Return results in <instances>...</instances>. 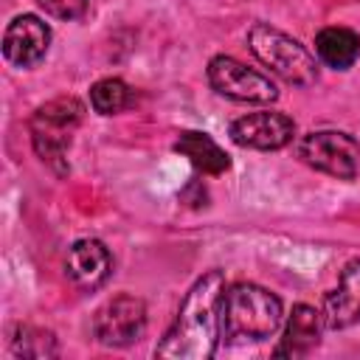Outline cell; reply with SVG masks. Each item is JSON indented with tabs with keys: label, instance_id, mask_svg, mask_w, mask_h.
Here are the masks:
<instances>
[{
	"label": "cell",
	"instance_id": "cell-1",
	"mask_svg": "<svg viewBox=\"0 0 360 360\" xmlns=\"http://www.w3.org/2000/svg\"><path fill=\"white\" fill-rule=\"evenodd\" d=\"M225 292L222 270L202 273L186 292L174 323L155 349L160 360H205L217 352L219 338V301Z\"/></svg>",
	"mask_w": 360,
	"mask_h": 360
},
{
	"label": "cell",
	"instance_id": "cell-2",
	"mask_svg": "<svg viewBox=\"0 0 360 360\" xmlns=\"http://www.w3.org/2000/svg\"><path fill=\"white\" fill-rule=\"evenodd\" d=\"M281 298L259 284L239 281L222 292L219 338L231 346L267 340L281 326Z\"/></svg>",
	"mask_w": 360,
	"mask_h": 360
},
{
	"label": "cell",
	"instance_id": "cell-3",
	"mask_svg": "<svg viewBox=\"0 0 360 360\" xmlns=\"http://www.w3.org/2000/svg\"><path fill=\"white\" fill-rule=\"evenodd\" d=\"M248 45L253 51V56L267 65L278 79H284L292 87H309L318 82V65L315 56L290 34L267 25V22H256L248 31Z\"/></svg>",
	"mask_w": 360,
	"mask_h": 360
},
{
	"label": "cell",
	"instance_id": "cell-4",
	"mask_svg": "<svg viewBox=\"0 0 360 360\" xmlns=\"http://www.w3.org/2000/svg\"><path fill=\"white\" fill-rule=\"evenodd\" d=\"M82 118H84L82 101L73 96H62V98H53V101L37 107V112L28 121L34 152L48 166H53L59 174L65 172V152H68Z\"/></svg>",
	"mask_w": 360,
	"mask_h": 360
},
{
	"label": "cell",
	"instance_id": "cell-5",
	"mask_svg": "<svg viewBox=\"0 0 360 360\" xmlns=\"http://www.w3.org/2000/svg\"><path fill=\"white\" fill-rule=\"evenodd\" d=\"M298 158L315 172L354 180L360 172V143L340 129H315L298 141Z\"/></svg>",
	"mask_w": 360,
	"mask_h": 360
},
{
	"label": "cell",
	"instance_id": "cell-6",
	"mask_svg": "<svg viewBox=\"0 0 360 360\" xmlns=\"http://www.w3.org/2000/svg\"><path fill=\"white\" fill-rule=\"evenodd\" d=\"M208 82H211V87H214L219 96H225V98H231V101L270 104V101L278 98L276 84H273L264 73H259V70L242 65V62L233 59V56H214V59L208 62Z\"/></svg>",
	"mask_w": 360,
	"mask_h": 360
},
{
	"label": "cell",
	"instance_id": "cell-7",
	"mask_svg": "<svg viewBox=\"0 0 360 360\" xmlns=\"http://www.w3.org/2000/svg\"><path fill=\"white\" fill-rule=\"evenodd\" d=\"M146 332V304L138 295L121 292L110 298L93 318V335L101 346L124 349L141 340Z\"/></svg>",
	"mask_w": 360,
	"mask_h": 360
},
{
	"label": "cell",
	"instance_id": "cell-8",
	"mask_svg": "<svg viewBox=\"0 0 360 360\" xmlns=\"http://www.w3.org/2000/svg\"><path fill=\"white\" fill-rule=\"evenodd\" d=\"M231 141L236 146H248V149H281L292 141L295 135V121L284 112H273V110H262V112H248L242 118H236L231 124Z\"/></svg>",
	"mask_w": 360,
	"mask_h": 360
},
{
	"label": "cell",
	"instance_id": "cell-9",
	"mask_svg": "<svg viewBox=\"0 0 360 360\" xmlns=\"http://www.w3.org/2000/svg\"><path fill=\"white\" fill-rule=\"evenodd\" d=\"M51 45V28L37 14H20L3 34V56L14 68H34L45 59Z\"/></svg>",
	"mask_w": 360,
	"mask_h": 360
},
{
	"label": "cell",
	"instance_id": "cell-10",
	"mask_svg": "<svg viewBox=\"0 0 360 360\" xmlns=\"http://www.w3.org/2000/svg\"><path fill=\"white\" fill-rule=\"evenodd\" d=\"M112 270V256L98 239H79L70 245L65 259V276L73 287L90 292L107 281Z\"/></svg>",
	"mask_w": 360,
	"mask_h": 360
},
{
	"label": "cell",
	"instance_id": "cell-11",
	"mask_svg": "<svg viewBox=\"0 0 360 360\" xmlns=\"http://www.w3.org/2000/svg\"><path fill=\"white\" fill-rule=\"evenodd\" d=\"M323 323L326 329H349L360 323V259H352L338 278V287L323 295Z\"/></svg>",
	"mask_w": 360,
	"mask_h": 360
},
{
	"label": "cell",
	"instance_id": "cell-12",
	"mask_svg": "<svg viewBox=\"0 0 360 360\" xmlns=\"http://www.w3.org/2000/svg\"><path fill=\"white\" fill-rule=\"evenodd\" d=\"M323 329H326V323H323L321 309H315L309 304H295L290 318H287L284 338H281V343L276 346L273 354L276 357H304L321 343Z\"/></svg>",
	"mask_w": 360,
	"mask_h": 360
},
{
	"label": "cell",
	"instance_id": "cell-13",
	"mask_svg": "<svg viewBox=\"0 0 360 360\" xmlns=\"http://www.w3.org/2000/svg\"><path fill=\"white\" fill-rule=\"evenodd\" d=\"M174 152L186 155L191 166L200 169L202 174H222L231 169V158L225 155V149L211 135L197 132V129L180 132V138L174 141Z\"/></svg>",
	"mask_w": 360,
	"mask_h": 360
},
{
	"label": "cell",
	"instance_id": "cell-14",
	"mask_svg": "<svg viewBox=\"0 0 360 360\" xmlns=\"http://www.w3.org/2000/svg\"><path fill=\"white\" fill-rule=\"evenodd\" d=\"M315 53L323 65L335 70H349L360 56V37L352 28H340V25L323 28L315 37Z\"/></svg>",
	"mask_w": 360,
	"mask_h": 360
},
{
	"label": "cell",
	"instance_id": "cell-15",
	"mask_svg": "<svg viewBox=\"0 0 360 360\" xmlns=\"http://www.w3.org/2000/svg\"><path fill=\"white\" fill-rule=\"evenodd\" d=\"M11 352L20 357H31V360H48L59 354V343L53 332L31 326V323H20L11 338Z\"/></svg>",
	"mask_w": 360,
	"mask_h": 360
},
{
	"label": "cell",
	"instance_id": "cell-16",
	"mask_svg": "<svg viewBox=\"0 0 360 360\" xmlns=\"http://www.w3.org/2000/svg\"><path fill=\"white\" fill-rule=\"evenodd\" d=\"M90 104L101 115H115L132 104V90L121 79H101L90 87Z\"/></svg>",
	"mask_w": 360,
	"mask_h": 360
},
{
	"label": "cell",
	"instance_id": "cell-17",
	"mask_svg": "<svg viewBox=\"0 0 360 360\" xmlns=\"http://www.w3.org/2000/svg\"><path fill=\"white\" fill-rule=\"evenodd\" d=\"M37 6L53 20H79L87 8V0H37Z\"/></svg>",
	"mask_w": 360,
	"mask_h": 360
}]
</instances>
